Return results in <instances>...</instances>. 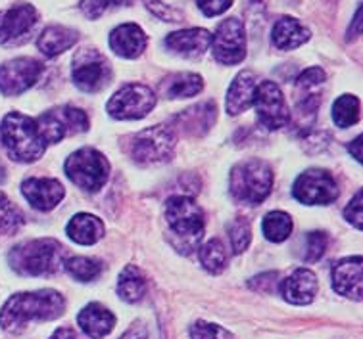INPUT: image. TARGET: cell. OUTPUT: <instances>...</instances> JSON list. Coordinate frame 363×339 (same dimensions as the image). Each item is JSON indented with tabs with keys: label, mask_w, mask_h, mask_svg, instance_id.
<instances>
[{
	"label": "cell",
	"mask_w": 363,
	"mask_h": 339,
	"mask_svg": "<svg viewBox=\"0 0 363 339\" xmlns=\"http://www.w3.org/2000/svg\"><path fill=\"white\" fill-rule=\"evenodd\" d=\"M165 219L173 232L183 238H200L204 232V211L189 196L169 197L165 203Z\"/></svg>",
	"instance_id": "cell-12"
},
{
	"label": "cell",
	"mask_w": 363,
	"mask_h": 339,
	"mask_svg": "<svg viewBox=\"0 0 363 339\" xmlns=\"http://www.w3.org/2000/svg\"><path fill=\"white\" fill-rule=\"evenodd\" d=\"M118 295L125 303H139L146 295V278L139 267L129 265L118 278Z\"/></svg>",
	"instance_id": "cell-29"
},
{
	"label": "cell",
	"mask_w": 363,
	"mask_h": 339,
	"mask_svg": "<svg viewBox=\"0 0 363 339\" xmlns=\"http://www.w3.org/2000/svg\"><path fill=\"white\" fill-rule=\"evenodd\" d=\"M256 75L252 71H240L229 86L227 98H225V110L229 115L245 113L254 104V94H256Z\"/></svg>",
	"instance_id": "cell-22"
},
{
	"label": "cell",
	"mask_w": 363,
	"mask_h": 339,
	"mask_svg": "<svg viewBox=\"0 0 363 339\" xmlns=\"http://www.w3.org/2000/svg\"><path fill=\"white\" fill-rule=\"evenodd\" d=\"M175 150V134L165 125L148 127L131 140V157L137 163L154 165L167 161Z\"/></svg>",
	"instance_id": "cell-8"
},
{
	"label": "cell",
	"mask_w": 363,
	"mask_h": 339,
	"mask_svg": "<svg viewBox=\"0 0 363 339\" xmlns=\"http://www.w3.org/2000/svg\"><path fill=\"white\" fill-rule=\"evenodd\" d=\"M156 105V94L150 86L131 83L121 86L112 98L108 100L106 111L118 121H135L146 117Z\"/></svg>",
	"instance_id": "cell-7"
},
{
	"label": "cell",
	"mask_w": 363,
	"mask_h": 339,
	"mask_svg": "<svg viewBox=\"0 0 363 339\" xmlns=\"http://www.w3.org/2000/svg\"><path fill=\"white\" fill-rule=\"evenodd\" d=\"M119 339H148V328L145 322H135Z\"/></svg>",
	"instance_id": "cell-42"
},
{
	"label": "cell",
	"mask_w": 363,
	"mask_h": 339,
	"mask_svg": "<svg viewBox=\"0 0 363 339\" xmlns=\"http://www.w3.org/2000/svg\"><path fill=\"white\" fill-rule=\"evenodd\" d=\"M23 224V215L4 192H0V236L12 234Z\"/></svg>",
	"instance_id": "cell-34"
},
{
	"label": "cell",
	"mask_w": 363,
	"mask_h": 339,
	"mask_svg": "<svg viewBox=\"0 0 363 339\" xmlns=\"http://www.w3.org/2000/svg\"><path fill=\"white\" fill-rule=\"evenodd\" d=\"M292 194L304 205H329L338 197V184L327 171L310 169L298 176Z\"/></svg>",
	"instance_id": "cell-13"
},
{
	"label": "cell",
	"mask_w": 363,
	"mask_h": 339,
	"mask_svg": "<svg viewBox=\"0 0 363 339\" xmlns=\"http://www.w3.org/2000/svg\"><path fill=\"white\" fill-rule=\"evenodd\" d=\"M146 45H148V37L137 23H123L116 27L110 35V46L121 58H139L146 50Z\"/></svg>",
	"instance_id": "cell-21"
},
{
	"label": "cell",
	"mask_w": 363,
	"mask_h": 339,
	"mask_svg": "<svg viewBox=\"0 0 363 339\" xmlns=\"http://www.w3.org/2000/svg\"><path fill=\"white\" fill-rule=\"evenodd\" d=\"M265 238L273 243H281L292 234V219L283 211H271L262 222Z\"/></svg>",
	"instance_id": "cell-31"
},
{
	"label": "cell",
	"mask_w": 363,
	"mask_h": 339,
	"mask_svg": "<svg viewBox=\"0 0 363 339\" xmlns=\"http://www.w3.org/2000/svg\"><path fill=\"white\" fill-rule=\"evenodd\" d=\"M112 79L110 62L96 48H83L72 59V81L83 92L102 91Z\"/></svg>",
	"instance_id": "cell-9"
},
{
	"label": "cell",
	"mask_w": 363,
	"mask_h": 339,
	"mask_svg": "<svg viewBox=\"0 0 363 339\" xmlns=\"http://www.w3.org/2000/svg\"><path fill=\"white\" fill-rule=\"evenodd\" d=\"M66 248L52 238L23 241L10 251V267L21 276H45L58 272L66 263Z\"/></svg>",
	"instance_id": "cell-3"
},
{
	"label": "cell",
	"mask_w": 363,
	"mask_h": 339,
	"mask_svg": "<svg viewBox=\"0 0 363 339\" xmlns=\"http://www.w3.org/2000/svg\"><path fill=\"white\" fill-rule=\"evenodd\" d=\"M64 268L77 282H93L102 272V263L91 257H72V259H66Z\"/></svg>",
	"instance_id": "cell-33"
},
{
	"label": "cell",
	"mask_w": 363,
	"mask_h": 339,
	"mask_svg": "<svg viewBox=\"0 0 363 339\" xmlns=\"http://www.w3.org/2000/svg\"><path fill=\"white\" fill-rule=\"evenodd\" d=\"M229 240H231L233 253L238 255L242 253V251H246V248L250 246L252 241L250 222L246 221V219H242V217L237 219V221L229 226Z\"/></svg>",
	"instance_id": "cell-35"
},
{
	"label": "cell",
	"mask_w": 363,
	"mask_h": 339,
	"mask_svg": "<svg viewBox=\"0 0 363 339\" xmlns=\"http://www.w3.org/2000/svg\"><path fill=\"white\" fill-rule=\"evenodd\" d=\"M50 339H81L77 333L73 332L72 328H58L56 332L52 333V338Z\"/></svg>",
	"instance_id": "cell-43"
},
{
	"label": "cell",
	"mask_w": 363,
	"mask_h": 339,
	"mask_svg": "<svg viewBox=\"0 0 363 339\" xmlns=\"http://www.w3.org/2000/svg\"><path fill=\"white\" fill-rule=\"evenodd\" d=\"M333 287L338 295L362 301V280H363V259L359 255L338 261L333 267Z\"/></svg>",
	"instance_id": "cell-17"
},
{
	"label": "cell",
	"mask_w": 363,
	"mask_h": 339,
	"mask_svg": "<svg viewBox=\"0 0 363 339\" xmlns=\"http://www.w3.org/2000/svg\"><path fill=\"white\" fill-rule=\"evenodd\" d=\"M273 171L262 159H246L233 167L229 190L233 197L246 205H259L271 194Z\"/></svg>",
	"instance_id": "cell-4"
},
{
	"label": "cell",
	"mask_w": 363,
	"mask_h": 339,
	"mask_svg": "<svg viewBox=\"0 0 363 339\" xmlns=\"http://www.w3.org/2000/svg\"><path fill=\"white\" fill-rule=\"evenodd\" d=\"M0 138L10 159L18 163H33L47 150V144L40 137L35 119L20 111H10L2 119Z\"/></svg>",
	"instance_id": "cell-2"
},
{
	"label": "cell",
	"mask_w": 363,
	"mask_h": 339,
	"mask_svg": "<svg viewBox=\"0 0 363 339\" xmlns=\"http://www.w3.org/2000/svg\"><path fill=\"white\" fill-rule=\"evenodd\" d=\"M66 299L54 289L23 292L12 295L0 309V328L8 333H21L31 322H47L62 316Z\"/></svg>",
	"instance_id": "cell-1"
},
{
	"label": "cell",
	"mask_w": 363,
	"mask_h": 339,
	"mask_svg": "<svg viewBox=\"0 0 363 339\" xmlns=\"http://www.w3.org/2000/svg\"><path fill=\"white\" fill-rule=\"evenodd\" d=\"M329 243V238L325 232H310L306 236V261L313 263L317 259H321Z\"/></svg>",
	"instance_id": "cell-37"
},
{
	"label": "cell",
	"mask_w": 363,
	"mask_h": 339,
	"mask_svg": "<svg viewBox=\"0 0 363 339\" xmlns=\"http://www.w3.org/2000/svg\"><path fill=\"white\" fill-rule=\"evenodd\" d=\"M148 8L152 10L158 18H164L165 21H181V12H173L172 8H165L160 4L158 0H150V4H148Z\"/></svg>",
	"instance_id": "cell-41"
},
{
	"label": "cell",
	"mask_w": 363,
	"mask_h": 339,
	"mask_svg": "<svg viewBox=\"0 0 363 339\" xmlns=\"http://www.w3.org/2000/svg\"><path fill=\"white\" fill-rule=\"evenodd\" d=\"M204 88V81L196 73H173L165 77L160 85V92L165 98H191Z\"/></svg>",
	"instance_id": "cell-28"
},
{
	"label": "cell",
	"mask_w": 363,
	"mask_h": 339,
	"mask_svg": "<svg viewBox=\"0 0 363 339\" xmlns=\"http://www.w3.org/2000/svg\"><path fill=\"white\" fill-rule=\"evenodd\" d=\"M281 295L292 305H310L315 299L317 289V276L310 268H296L294 272L281 282Z\"/></svg>",
	"instance_id": "cell-20"
},
{
	"label": "cell",
	"mask_w": 363,
	"mask_h": 339,
	"mask_svg": "<svg viewBox=\"0 0 363 339\" xmlns=\"http://www.w3.org/2000/svg\"><path fill=\"white\" fill-rule=\"evenodd\" d=\"M191 338L192 339H233V335L225 328L218 324H210L204 320H199L191 326Z\"/></svg>",
	"instance_id": "cell-36"
},
{
	"label": "cell",
	"mask_w": 363,
	"mask_h": 339,
	"mask_svg": "<svg viewBox=\"0 0 363 339\" xmlns=\"http://www.w3.org/2000/svg\"><path fill=\"white\" fill-rule=\"evenodd\" d=\"M211 33L206 31L202 27H194V29H183V31H175L165 37L164 45L167 50H172L177 56L183 58H200L202 54L210 48Z\"/></svg>",
	"instance_id": "cell-19"
},
{
	"label": "cell",
	"mask_w": 363,
	"mask_h": 339,
	"mask_svg": "<svg viewBox=\"0 0 363 339\" xmlns=\"http://www.w3.org/2000/svg\"><path fill=\"white\" fill-rule=\"evenodd\" d=\"M125 2H129V0H83V2H81V10H83V13H85L86 18L96 20L102 13L108 12L110 8L125 4Z\"/></svg>",
	"instance_id": "cell-38"
},
{
	"label": "cell",
	"mask_w": 363,
	"mask_h": 339,
	"mask_svg": "<svg viewBox=\"0 0 363 339\" xmlns=\"http://www.w3.org/2000/svg\"><path fill=\"white\" fill-rule=\"evenodd\" d=\"M211 52L213 58L223 66H237L246 58L245 25L238 18H227L211 35Z\"/></svg>",
	"instance_id": "cell-10"
},
{
	"label": "cell",
	"mask_w": 363,
	"mask_h": 339,
	"mask_svg": "<svg viewBox=\"0 0 363 339\" xmlns=\"http://www.w3.org/2000/svg\"><path fill=\"white\" fill-rule=\"evenodd\" d=\"M66 175L77 188L85 192H99L110 176V163L99 150L81 148L66 159Z\"/></svg>",
	"instance_id": "cell-5"
},
{
	"label": "cell",
	"mask_w": 363,
	"mask_h": 339,
	"mask_svg": "<svg viewBox=\"0 0 363 339\" xmlns=\"http://www.w3.org/2000/svg\"><path fill=\"white\" fill-rule=\"evenodd\" d=\"M213 121H216V104L213 102L194 105V108L183 111L181 115L175 117L179 129L186 134H191V137H200V134L208 132Z\"/></svg>",
	"instance_id": "cell-25"
},
{
	"label": "cell",
	"mask_w": 363,
	"mask_h": 339,
	"mask_svg": "<svg viewBox=\"0 0 363 339\" xmlns=\"http://www.w3.org/2000/svg\"><path fill=\"white\" fill-rule=\"evenodd\" d=\"M359 98L354 94H344L333 104V121L337 127L348 129L359 121Z\"/></svg>",
	"instance_id": "cell-30"
},
{
	"label": "cell",
	"mask_w": 363,
	"mask_h": 339,
	"mask_svg": "<svg viewBox=\"0 0 363 339\" xmlns=\"http://www.w3.org/2000/svg\"><path fill=\"white\" fill-rule=\"evenodd\" d=\"M4 180H6V171H4V167L0 165V184L4 183Z\"/></svg>",
	"instance_id": "cell-45"
},
{
	"label": "cell",
	"mask_w": 363,
	"mask_h": 339,
	"mask_svg": "<svg viewBox=\"0 0 363 339\" xmlns=\"http://www.w3.org/2000/svg\"><path fill=\"white\" fill-rule=\"evenodd\" d=\"M196 4L202 10L204 16L208 18H216V16H221L225 10H229L233 4V0H196Z\"/></svg>",
	"instance_id": "cell-40"
},
{
	"label": "cell",
	"mask_w": 363,
	"mask_h": 339,
	"mask_svg": "<svg viewBox=\"0 0 363 339\" xmlns=\"http://www.w3.org/2000/svg\"><path fill=\"white\" fill-rule=\"evenodd\" d=\"M77 40H79V33L75 29H72V27L50 25L40 33L37 46H39V50L47 58H54V56L69 50Z\"/></svg>",
	"instance_id": "cell-26"
},
{
	"label": "cell",
	"mask_w": 363,
	"mask_h": 339,
	"mask_svg": "<svg viewBox=\"0 0 363 339\" xmlns=\"http://www.w3.org/2000/svg\"><path fill=\"white\" fill-rule=\"evenodd\" d=\"M252 105L256 108V113H258L262 125L271 131L283 129L291 121V111H289L286 100L283 96V91L273 81H264L256 86Z\"/></svg>",
	"instance_id": "cell-11"
},
{
	"label": "cell",
	"mask_w": 363,
	"mask_h": 339,
	"mask_svg": "<svg viewBox=\"0 0 363 339\" xmlns=\"http://www.w3.org/2000/svg\"><path fill=\"white\" fill-rule=\"evenodd\" d=\"M77 322H79L81 330L89 338L102 339L112 332L113 326H116V316L106 306L100 305V303H91V305H86L81 311L79 316H77Z\"/></svg>",
	"instance_id": "cell-23"
},
{
	"label": "cell",
	"mask_w": 363,
	"mask_h": 339,
	"mask_svg": "<svg viewBox=\"0 0 363 339\" xmlns=\"http://www.w3.org/2000/svg\"><path fill=\"white\" fill-rule=\"evenodd\" d=\"M43 75V64L33 58H16L0 66V92L4 96H20Z\"/></svg>",
	"instance_id": "cell-14"
},
{
	"label": "cell",
	"mask_w": 363,
	"mask_h": 339,
	"mask_svg": "<svg viewBox=\"0 0 363 339\" xmlns=\"http://www.w3.org/2000/svg\"><path fill=\"white\" fill-rule=\"evenodd\" d=\"M39 21V12L31 4H13L0 12V45H16L29 37Z\"/></svg>",
	"instance_id": "cell-15"
},
{
	"label": "cell",
	"mask_w": 363,
	"mask_h": 339,
	"mask_svg": "<svg viewBox=\"0 0 363 339\" xmlns=\"http://www.w3.org/2000/svg\"><path fill=\"white\" fill-rule=\"evenodd\" d=\"M37 129L45 144H58L66 137L79 134L89 129V117L79 108L60 105L56 110L45 111L39 119H35Z\"/></svg>",
	"instance_id": "cell-6"
},
{
	"label": "cell",
	"mask_w": 363,
	"mask_h": 339,
	"mask_svg": "<svg viewBox=\"0 0 363 339\" xmlns=\"http://www.w3.org/2000/svg\"><path fill=\"white\" fill-rule=\"evenodd\" d=\"M66 232L75 243L93 246L99 240H102L104 224L99 217L89 215V213H77L75 217H72V221L67 222Z\"/></svg>",
	"instance_id": "cell-27"
},
{
	"label": "cell",
	"mask_w": 363,
	"mask_h": 339,
	"mask_svg": "<svg viewBox=\"0 0 363 339\" xmlns=\"http://www.w3.org/2000/svg\"><path fill=\"white\" fill-rule=\"evenodd\" d=\"M325 83V73L319 67L306 69L296 79V111L300 115H315L317 108L321 104V86Z\"/></svg>",
	"instance_id": "cell-18"
},
{
	"label": "cell",
	"mask_w": 363,
	"mask_h": 339,
	"mask_svg": "<svg viewBox=\"0 0 363 339\" xmlns=\"http://www.w3.org/2000/svg\"><path fill=\"white\" fill-rule=\"evenodd\" d=\"M362 200H363V194H362V190H359L356 196L352 197V202L348 203V207L344 209V217H346V219H348V221H350L357 230H362V226H363Z\"/></svg>",
	"instance_id": "cell-39"
},
{
	"label": "cell",
	"mask_w": 363,
	"mask_h": 339,
	"mask_svg": "<svg viewBox=\"0 0 363 339\" xmlns=\"http://www.w3.org/2000/svg\"><path fill=\"white\" fill-rule=\"evenodd\" d=\"M310 29L294 18H281L271 31V40L279 50H294L310 40Z\"/></svg>",
	"instance_id": "cell-24"
},
{
	"label": "cell",
	"mask_w": 363,
	"mask_h": 339,
	"mask_svg": "<svg viewBox=\"0 0 363 339\" xmlns=\"http://www.w3.org/2000/svg\"><path fill=\"white\" fill-rule=\"evenodd\" d=\"M362 137H357L354 142L348 144V151H350L352 156H354V159L356 161H362Z\"/></svg>",
	"instance_id": "cell-44"
},
{
	"label": "cell",
	"mask_w": 363,
	"mask_h": 339,
	"mask_svg": "<svg viewBox=\"0 0 363 339\" xmlns=\"http://www.w3.org/2000/svg\"><path fill=\"white\" fill-rule=\"evenodd\" d=\"M21 194L27 200V203L37 211H50L58 205L66 190L56 180V178H27L21 184Z\"/></svg>",
	"instance_id": "cell-16"
},
{
	"label": "cell",
	"mask_w": 363,
	"mask_h": 339,
	"mask_svg": "<svg viewBox=\"0 0 363 339\" xmlns=\"http://www.w3.org/2000/svg\"><path fill=\"white\" fill-rule=\"evenodd\" d=\"M200 263L202 267L211 274H219L227 267V251H225L223 241L218 238H211L200 248Z\"/></svg>",
	"instance_id": "cell-32"
}]
</instances>
